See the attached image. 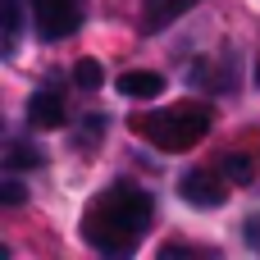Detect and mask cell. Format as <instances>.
Masks as SVG:
<instances>
[{
  "instance_id": "4",
  "label": "cell",
  "mask_w": 260,
  "mask_h": 260,
  "mask_svg": "<svg viewBox=\"0 0 260 260\" xmlns=\"http://www.w3.org/2000/svg\"><path fill=\"white\" fill-rule=\"evenodd\" d=\"M178 197H183L187 206H197V210H215V206L229 201V187H224V174L215 178V174H206V169H192V174L178 178Z\"/></svg>"
},
{
  "instance_id": "7",
  "label": "cell",
  "mask_w": 260,
  "mask_h": 260,
  "mask_svg": "<svg viewBox=\"0 0 260 260\" xmlns=\"http://www.w3.org/2000/svg\"><path fill=\"white\" fill-rule=\"evenodd\" d=\"M192 5H197V0H146V9H142V32H146V37L165 32L169 23H178V18H183Z\"/></svg>"
},
{
  "instance_id": "12",
  "label": "cell",
  "mask_w": 260,
  "mask_h": 260,
  "mask_svg": "<svg viewBox=\"0 0 260 260\" xmlns=\"http://www.w3.org/2000/svg\"><path fill=\"white\" fill-rule=\"evenodd\" d=\"M0 201H5V206H18V201H23V183H18V178H5V183H0Z\"/></svg>"
},
{
  "instance_id": "11",
  "label": "cell",
  "mask_w": 260,
  "mask_h": 260,
  "mask_svg": "<svg viewBox=\"0 0 260 260\" xmlns=\"http://www.w3.org/2000/svg\"><path fill=\"white\" fill-rule=\"evenodd\" d=\"M5 165H9V169H27V165H41V155H32L27 146H18V142H14V146H9V155H5Z\"/></svg>"
},
{
  "instance_id": "1",
  "label": "cell",
  "mask_w": 260,
  "mask_h": 260,
  "mask_svg": "<svg viewBox=\"0 0 260 260\" xmlns=\"http://www.w3.org/2000/svg\"><path fill=\"white\" fill-rule=\"evenodd\" d=\"M155 215V197L137 183H110L82 210V238L101 256H133Z\"/></svg>"
},
{
  "instance_id": "13",
  "label": "cell",
  "mask_w": 260,
  "mask_h": 260,
  "mask_svg": "<svg viewBox=\"0 0 260 260\" xmlns=\"http://www.w3.org/2000/svg\"><path fill=\"white\" fill-rule=\"evenodd\" d=\"M101 128H105V119H101V114H91V119L82 123V133H78V142H87V146H91V142L101 137Z\"/></svg>"
},
{
  "instance_id": "3",
  "label": "cell",
  "mask_w": 260,
  "mask_h": 260,
  "mask_svg": "<svg viewBox=\"0 0 260 260\" xmlns=\"http://www.w3.org/2000/svg\"><path fill=\"white\" fill-rule=\"evenodd\" d=\"M32 27L41 41H64L82 27V0H32Z\"/></svg>"
},
{
  "instance_id": "10",
  "label": "cell",
  "mask_w": 260,
  "mask_h": 260,
  "mask_svg": "<svg viewBox=\"0 0 260 260\" xmlns=\"http://www.w3.org/2000/svg\"><path fill=\"white\" fill-rule=\"evenodd\" d=\"M219 174L233 178V183H247V178H251V160H247V155H229V160L219 165Z\"/></svg>"
},
{
  "instance_id": "9",
  "label": "cell",
  "mask_w": 260,
  "mask_h": 260,
  "mask_svg": "<svg viewBox=\"0 0 260 260\" xmlns=\"http://www.w3.org/2000/svg\"><path fill=\"white\" fill-rule=\"evenodd\" d=\"M18 23H23V0H5V50H14Z\"/></svg>"
},
{
  "instance_id": "8",
  "label": "cell",
  "mask_w": 260,
  "mask_h": 260,
  "mask_svg": "<svg viewBox=\"0 0 260 260\" xmlns=\"http://www.w3.org/2000/svg\"><path fill=\"white\" fill-rule=\"evenodd\" d=\"M73 78H78V87H82V91H96V87L105 82V73H101V64H96V59H78Z\"/></svg>"
},
{
  "instance_id": "6",
  "label": "cell",
  "mask_w": 260,
  "mask_h": 260,
  "mask_svg": "<svg viewBox=\"0 0 260 260\" xmlns=\"http://www.w3.org/2000/svg\"><path fill=\"white\" fill-rule=\"evenodd\" d=\"M27 123L50 133V128H64V96L59 91H37L27 101Z\"/></svg>"
},
{
  "instance_id": "2",
  "label": "cell",
  "mask_w": 260,
  "mask_h": 260,
  "mask_svg": "<svg viewBox=\"0 0 260 260\" xmlns=\"http://www.w3.org/2000/svg\"><path fill=\"white\" fill-rule=\"evenodd\" d=\"M133 133L146 137L155 151L178 155V151H192L210 133V110L197 105V101H187V105H169V110H155V114H137Z\"/></svg>"
},
{
  "instance_id": "5",
  "label": "cell",
  "mask_w": 260,
  "mask_h": 260,
  "mask_svg": "<svg viewBox=\"0 0 260 260\" xmlns=\"http://www.w3.org/2000/svg\"><path fill=\"white\" fill-rule=\"evenodd\" d=\"M114 87L128 101H155L165 91V73H155V69H128L123 78H114Z\"/></svg>"
}]
</instances>
